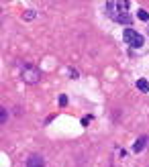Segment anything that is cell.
Masks as SVG:
<instances>
[{"label": "cell", "instance_id": "cell-2", "mask_svg": "<svg viewBox=\"0 0 149 167\" xmlns=\"http://www.w3.org/2000/svg\"><path fill=\"white\" fill-rule=\"evenodd\" d=\"M41 78V71L37 67H25V71H23V82L25 84H37Z\"/></svg>", "mask_w": 149, "mask_h": 167}, {"label": "cell", "instance_id": "cell-6", "mask_svg": "<svg viewBox=\"0 0 149 167\" xmlns=\"http://www.w3.org/2000/svg\"><path fill=\"white\" fill-rule=\"evenodd\" d=\"M137 88H139L141 92H149V82L147 79H137Z\"/></svg>", "mask_w": 149, "mask_h": 167}, {"label": "cell", "instance_id": "cell-10", "mask_svg": "<svg viewBox=\"0 0 149 167\" xmlns=\"http://www.w3.org/2000/svg\"><path fill=\"white\" fill-rule=\"evenodd\" d=\"M90 120H92V116H84V118H82V124H84V126H86V124H88Z\"/></svg>", "mask_w": 149, "mask_h": 167}, {"label": "cell", "instance_id": "cell-3", "mask_svg": "<svg viewBox=\"0 0 149 167\" xmlns=\"http://www.w3.org/2000/svg\"><path fill=\"white\" fill-rule=\"evenodd\" d=\"M27 167H45V161L41 155H31L27 159Z\"/></svg>", "mask_w": 149, "mask_h": 167}, {"label": "cell", "instance_id": "cell-4", "mask_svg": "<svg viewBox=\"0 0 149 167\" xmlns=\"http://www.w3.org/2000/svg\"><path fill=\"white\" fill-rule=\"evenodd\" d=\"M147 141H149L147 137H139L137 141H135V145H133V151H135V153H141V151L145 149V145H147Z\"/></svg>", "mask_w": 149, "mask_h": 167}, {"label": "cell", "instance_id": "cell-5", "mask_svg": "<svg viewBox=\"0 0 149 167\" xmlns=\"http://www.w3.org/2000/svg\"><path fill=\"white\" fill-rule=\"evenodd\" d=\"M114 19H116V23H121V25H131V16L127 15V12H119Z\"/></svg>", "mask_w": 149, "mask_h": 167}, {"label": "cell", "instance_id": "cell-7", "mask_svg": "<svg viewBox=\"0 0 149 167\" xmlns=\"http://www.w3.org/2000/svg\"><path fill=\"white\" fill-rule=\"evenodd\" d=\"M137 19H139V20H149V12H147V10H143V8H139Z\"/></svg>", "mask_w": 149, "mask_h": 167}, {"label": "cell", "instance_id": "cell-11", "mask_svg": "<svg viewBox=\"0 0 149 167\" xmlns=\"http://www.w3.org/2000/svg\"><path fill=\"white\" fill-rule=\"evenodd\" d=\"M6 122V108H2V124Z\"/></svg>", "mask_w": 149, "mask_h": 167}, {"label": "cell", "instance_id": "cell-8", "mask_svg": "<svg viewBox=\"0 0 149 167\" xmlns=\"http://www.w3.org/2000/svg\"><path fill=\"white\" fill-rule=\"evenodd\" d=\"M33 16H35V10H33V8H29V10L25 12V15H23V19H25V20H31Z\"/></svg>", "mask_w": 149, "mask_h": 167}, {"label": "cell", "instance_id": "cell-9", "mask_svg": "<svg viewBox=\"0 0 149 167\" xmlns=\"http://www.w3.org/2000/svg\"><path fill=\"white\" fill-rule=\"evenodd\" d=\"M59 104H61V106H65V104H68V96L61 94V96H59Z\"/></svg>", "mask_w": 149, "mask_h": 167}, {"label": "cell", "instance_id": "cell-1", "mask_svg": "<svg viewBox=\"0 0 149 167\" xmlns=\"http://www.w3.org/2000/svg\"><path fill=\"white\" fill-rule=\"evenodd\" d=\"M123 37H125V41H127L131 47H141V45H143V37H141L137 31H133V29H125Z\"/></svg>", "mask_w": 149, "mask_h": 167}]
</instances>
